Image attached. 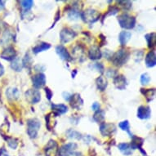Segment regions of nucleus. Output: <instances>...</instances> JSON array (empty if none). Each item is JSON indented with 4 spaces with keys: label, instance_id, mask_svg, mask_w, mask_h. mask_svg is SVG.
I'll list each match as a JSON object with an SVG mask.
<instances>
[{
    "label": "nucleus",
    "instance_id": "1",
    "mask_svg": "<svg viewBox=\"0 0 156 156\" xmlns=\"http://www.w3.org/2000/svg\"><path fill=\"white\" fill-rule=\"evenodd\" d=\"M80 16L84 22L89 24V25H92L100 19L101 13L97 12V10L88 8V9H86L80 13Z\"/></svg>",
    "mask_w": 156,
    "mask_h": 156
},
{
    "label": "nucleus",
    "instance_id": "2",
    "mask_svg": "<svg viewBox=\"0 0 156 156\" xmlns=\"http://www.w3.org/2000/svg\"><path fill=\"white\" fill-rule=\"evenodd\" d=\"M129 56H130V53L128 51H126L124 49H121L117 52H115V54H113L111 61L113 64L116 66H122L128 62Z\"/></svg>",
    "mask_w": 156,
    "mask_h": 156
},
{
    "label": "nucleus",
    "instance_id": "3",
    "mask_svg": "<svg viewBox=\"0 0 156 156\" xmlns=\"http://www.w3.org/2000/svg\"><path fill=\"white\" fill-rule=\"evenodd\" d=\"M41 123L38 119H30L27 120V133L30 138H36L38 136Z\"/></svg>",
    "mask_w": 156,
    "mask_h": 156
},
{
    "label": "nucleus",
    "instance_id": "4",
    "mask_svg": "<svg viewBox=\"0 0 156 156\" xmlns=\"http://www.w3.org/2000/svg\"><path fill=\"white\" fill-rule=\"evenodd\" d=\"M118 21L122 28L125 30H132L135 27L136 18L128 14H122L119 16Z\"/></svg>",
    "mask_w": 156,
    "mask_h": 156
},
{
    "label": "nucleus",
    "instance_id": "5",
    "mask_svg": "<svg viewBox=\"0 0 156 156\" xmlns=\"http://www.w3.org/2000/svg\"><path fill=\"white\" fill-rule=\"evenodd\" d=\"M76 35L77 34L73 30L69 28H64L60 33V38L63 44H66V43L72 41L76 37Z\"/></svg>",
    "mask_w": 156,
    "mask_h": 156
},
{
    "label": "nucleus",
    "instance_id": "6",
    "mask_svg": "<svg viewBox=\"0 0 156 156\" xmlns=\"http://www.w3.org/2000/svg\"><path fill=\"white\" fill-rule=\"evenodd\" d=\"M26 98L30 104H36L41 100V94L36 89H29L26 92Z\"/></svg>",
    "mask_w": 156,
    "mask_h": 156
},
{
    "label": "nucleus",
    "instance_id": "7",
    "mask_svg": "<svg viewBox=\"0 0 156 156\" xmlns=\"http://www.w3.org/2000/svg\"><path fill=\"white\" fill-rule=\"evenodd\" d=\"M78 146L76 143L74 142H70V143L65 144L58 149V155L59 156H68L69 154L74 152V151L76 150Z\"/></svg>",
    "mask_w": 156,
    "mask_h": 156
},
{
    "label": "nucleus",
    "instance_id": "8",
    "mask_svg": "<svg viewBox=\"0 0 156 156\" xmlns=\"http://www.w3.org/2000/svg\"><path fill=\"white\" fill-rule=\"evenodd\" d=\"M32 83L36 89L44 87L46 84V76L43 73H38L32 77Z\"/></svg>",
    "mask_w": 156,
    "mask_h": 156
},
{
    "label": "nucleus",
    "instance_id": "9",
    "mask_svg": "<svg viewBox=\"0 0 156 156\" xmlns=\"http://www.w3.org/2000/svg\"><path fill=\"white\" fill-rule=\"evenodd\" d=\"M45 154L46 156H56L58 154V145L56 142V141L50 140L48 143L47 144L45 148Z\"/></svg>",
    "mask_w": 156,
    "mask_h": 156
},
{
    "label": "nucleus",
    "instance_id": "10",
    "mask_svg": "<svg viewBox=\"0 0 156 156\" xmlns=\"http://www.w3.org/2000/svg\"><path fill=\"white\" fill-rule=\"evenodd\" d=\"M116 131V127L114 123H101L100 125V132L104 136H111Z\"/></svg>",
    "mask_w": 156,
    "mask_h": 156
},
{
    "label": "nucleus",
    "instance_id": "11",
    "mask_svg": "<svg viewBox=\"0 0 156 156\" xmlns=\"http://www.w3.org/2000/svg\"><path fill=\"white\" fill-rule=\"evenodd\" d=\"M151 108L146 105H141L137 110V117L141 119H148L151 118Z\"/></svg>",
    "mask_w": 156,
    "mask_h": 156
},
{
    "label": "nucleus",
    "instance_id": "12",
    "mask_svg": "<svg viewBox=\"0 0 156 156\" xmlns=\"http://www.w3.org/2000/svg\"><path fill=\"white\" fill-rule=\"evenodd\" d=\"M56 53L58 54V56H59L62 60L66 61V62H70V61H72L71 56L69 55V51H67V49L64 46H62V45L57 46L56 48Z\"/></svg>",
    "mask_w": 156,
    "mask_h": 156
},
{
    "label": "nucleus",
    "instance_id": "13",
    "mask_svg": "<svg viewBox=\"0 0 156 156\" xmlns=\"http://www.w3.org/2000/svg\"><path fill=\"white\" fill-rule=\"evenodd\" d=\"M102 56V52L101 51L99 47L92 46L88 50V57L91 60L96 61L101 58Z\"/></svg>",
    "mask_w": 156,
    "mask_h": 156
},
{
    "label": "nucleus",
    "instance_id": "14",
    "mask_svg": "<svg viewBox=\"0 0 156 156\" xmlns=\"http://www.w3.org/2000/svg\"><path fill=\"white\" fill-rule=\"evenodd\" d=\"M114 84L119 90L125 89L127 87V80L123 75H119L118 74L117 76L114 78Z\"/></svg>",
    "mask_w": 156,
    "mask_h": 156
},
{
    "label": "nucleus",
    "instance_id": "15",
    "mask_svg": "<svg viewBox=\"0 0 156 156\" xmlns=\"http://www.w3.org/2000/svg\"><path fill=\"white\" fill-rule=\"evenodd\" d=\"M16 51L12 47H8L2 52L1 58H3L7 61H13L16 58Z\"/></svg>",
    "mask_w": 156,
    "mask_h": 156
},
{
    "label": "nucleus",
    "instance_id": "16",
    "mask_svg": "<svg viewBox=\"0 0 156 156\" xmlns=\"http://www.w3.org/2000/svg\"><path fill=\"white\" fill-rule=\"evenodd\" d=\"M69 102H70V105H71L72 107L74 108V109H77V110H80L83 105V101L81 98L80 94L72 95Z\"/></svg>",
    "mask_w": 156,
    "mask_h": 156
},
{
    "label": "nucleus",
    "instance_id": "17",
    "mask_svg": "<svg viewBox=\"0 0 156 156\" xmlns=\"http://www.w3.org/2000/svg\"><path fill=\"white\" fill-rule=\"evenodd\" d=\"M51 110H53V115H56V116L65 114L68 111V107L63 104H51Z\"/></svg>",
    "mask_w": 156,
    "mask_h": 156
},
{
    "label": "nucleus",
    "instance_id": "18",
    "mask_svg": "<svg viewBox=\"0 0 156 156\" xmlns=\"http://www.w3.org/2000/svg\"><path fill=\"white\" fill-rule=\"evenodd\" d=\"M146 65L147 67H154L156 65L155 51H151L146 56Z\"/></svg>",
    "mask_w": 156,
    "mask_h": 156
},
{
    "label": "nucleus",
    "instance_id": "19",
    "mask_svg": "<svg viewBox=\"0 0 156 156\" xmlns=\"http://www.w3.org/2000/svg\"><path fill=\"white\" fill-rule=\"evenodd\" d=\"M132 37V33L128 31H121L119 35V41L122 46H124L128 44V42L130 40Z\"/></svg>",
    "mask_w": 156,
    "mask_h": 156
},
{
    "label": "nucleus",
    "instance_id": "20",
    "mask_svg": "<svg viewBox=\"0 0 156 156\" xmlns=\"http://www.w3.org/2000/svg\"><path fill=\"white\" fill-rule=\"evenodd\" d=\"M19 90L16 87H9L6 91V96L9 100H16L19 98Z\"/></svg>",
    "mask_w": 156,
    "mask_h": 156
},
{
    "label": "nucleus",
    "instance_id": "21",
    "mask_svg": "<svg viewBox=\"0 0 156 156\" xmlns=\"http://www.w3.org/2000/svg\"><path fill=\"white\" fill-rule=\"evenodd\" d=\"M119 150L124 154V155H131L133 154V149L130 144L128 143H120L118 146Z\"/></svg>",
    "mask_w": 156,
    "mask_h": 156
},
{
    "label": "nucleus",
    "instance_id": "22",
    "mask_svg": "<svg viewBox=\"0 0 156 156\" xmlns=\"http://www.w3.org/2000/svg\"><path fill=\"white\" fill-rule=\"evenodd\" d=\"M132 143L130 144L132 147H133V150L135 149H141V146L143 145L144 140L141 137H138V136H133L132 137Z\"/></svg>",
    "mask_w": 156,
    "mask_h": 156
},
{
    "label": "nucleus",
    "instance_id": "23",
    "mask_svg": "<svg viewBox=\"0 0 156 156\" xmlns=\"http://www.w3.org/2000/svg\"><path fill=\"white\" fill-rule=\"evenodd\" d=\"M51 48V45L48 43H41V44H38V45H36L35 47H34L33 48V52L35 54H38L39 52H42V51H46L48 49H49Z\"/></svg>",
    "mask_w": 156,
    "mask_h": 156
},
{
    "label": "nucleus",
    "instance_id": "24",
    "mask_svg": "<svg viewBox=\"0 0 156 156\" xmlns=\"http://www.w3.org/2000/svg\"><path fill=\"white\" fill-rule=\"evenodd\" d=\"M97 87L100 91H105L107 87V80L104 76H100L96 80Z\"/></svg>",
    "mask_w": 156,
    "mask_h": 156
},
{
    "label": "nucleus",
    "instance_id": "25",
    "mask_svg": "<svg viewBox=\"0 0 156 156\" xmlns=\"http://www.w3.org/2000/svg\"><path fill=\"white\" fill-rule=\"evenodd\" d=\"M145 38H146V41H147V44H148V47L150 48H152L154 44H155V40H156V36L155 33H150L147 34L145 35Z\"/></svg>",
    "mask_w": 156,
    "mask_h": 156
},
{
    "label": "nucleus",
    "instance_id": "26",
    "mask_svg": "<svg viewBox=\"0 0 156 156\" xmlns=\"http://www.w3.org/2000/svg\"><path fill=\"white\" fill-rule=\"evenodd\" d=\"M22 66H22V62H21V60H20V58H18V57H16L15 59L12 62V64H11L12 69L17 72L21 71Z\"/></svg>",
    "mask_w": 156,
    "mask_h": 156
},
{
    "label": "nucleus",
    "instance_id": "27",
    "mask_svg": "<svg viewBox=\"0 0 156 156\" xmlns=\"http://www.w3.org/2000/svg\"><path fill=\"white\" fill-rule=\"evenodd\" d=\"M141 92L143 93L147 101H151L153 100V98L154 97L155 89L154 88H153V89H141Z\"/></svg>",
    "mask_w": 156,
    "mask_h": 156
},
{
    "label": "nucleus",
    "instance_id": "28",
    "mask_svg": "<svg viewBox=\"0 0 156 156\" xmlns=\"http://www.w3.org/2000/svg\"><path fill=\"white\" fill-rule=\"evenodd\" d=\"M80 16V12L78 8H72L71 10H69V13H68V17H69V20H72V21H75V20H78Z\"/></svg>",
    "mask_w": 156,
    "mask_h": 156
},
{
    "label": "nucleus",
    "instance_id": "29",
    "mask_svg": "<svg viewBox=\"0 0 156 156\" xmlns=\"http://www.w3.org/2000/svg\"><path fill=\"white\" fill-rule=\"evenodd\" d=\"M72 52L74 53V56L76 58H79V59L83 58V61L84 60V51L80 46L75 47L74 48V51H72Z\"/></svg>",
    "mask_w": 156,
    "mask_h": 156
},
{
    "label": "nucleus",
    "instance_id": "30",
    "mask_svg": "<svg viewBox=\"0 0 156 156\" xmlns=\"http://www.w3.org/2000/svg\"><path fill=\"white\" fill-rule=\"evenodd\" d=\"M66 135L68 137L73 139H77V140H80L82 138L83 136L81 135V133H80L77 131H74L73 129H69V130L66 132Z\"/></svg>",
    "mask_w": 156,
    "mask_h": 156
},
{
    "label": "nucleus",
    "instance_id": "31",
    "mask_svg": "<svg viewBox=\"0 0 156 156\" xmlns=\"http://www.w3.org/2000/svg\"><path fill=\"white\" fill-rule=\"evenodd\" d=\"M93 119H94L96 122H98V123H101L102 122L104 119H105V112L103 110H97L96 111L93 115Z\"/></svg>",
    "mask_w": 156,
    "mask_h": 156
},
{
    "label": "nucleus",
    "instance_id": "32",
    "mask_svg": "<svg viewBox=\"0 0 156 156\" xmlns=\"http://www.w3.org/2000/svg\"><path fill=\"white\" fill-rule=\"evenodd\" d=\"M32 62H33L32 57L30 56V54L26 53L25 55L23 61H22V66L26 67V68H30L32 66Z\"/></svg>",
    "mask_w": 156,
    "mask_h": 156
},
{
    "label": "nucleus",
    "instance_id": "33",
    "mask_svg": "<svg viewBox=\"0 0 156 156\" xmlns=\"http://www.w3.org/2000/svg\"><path fill=\"white\" fill-rule=\"evenodd\" d=\"M119 127L122 129L123 131H126V132H128V133L130 135V136L132 137L133 135L131 134L130 131H129V128H130V126H129V122L128 120L123 121V122H121V123H119Z\"/></svg>",
    "mask_w": 156,
    "mask_h": 156
},
{
    "label": "nucleus",
    "instance_id": "34",
    "mask_svg": "<svg viewBox=\"0 0 156 156\" xmlns=\"http://www.w3.org/2000/svg\"><path fill=\"white\" fill-rule=\"evenodd\" d=\"M20 3L21 4V7L26 11H29L32 8L34 5V2L32 0H26V1H21Z\"/></svg>",
    "mask_w": 156,
    "mask_h": 156
},
{
    "label": "nucleus",
    "instance_id": "35",
    "mask_svg": "<svg viewBox=\"0 0 156 156\" xmlns=\"http://www.w3.org/2000/svg\"><path fill=\"white\" fill-rule=\"evenodd\" d=\"M140 81H141V83L142 85L148 84L150 81H151V77L147 73L142 74L141 76V79H140Z\"/></svg>",
    "mask_w": 156,
    "mask_h": 156
},
{
    "label": "nucleus",
    "instance_id": "36",
    "mask_svg": "<svg viewBox=\"0 0 156 156\" xmlns=\"http://www.w3.org/2000/svg\"><path fill=\"white\" fill-rule=\"evenodd\" d=\"M8 146L9 147L12 149V150H15L18 146V142H17V140L15 138H12V137H11V138H8Z\"/></svg>",
    "mask_w": 156,
    "mask_h": 156
},
{
    "label": "nucleus",
    "instance_id": "37",
    "mask_svg": "<svg viewBox=\"0 0 156 156\" xmlns=\"http://www.w3.org/2000/svg\"><path fill=\"white\" fill-rule=\"evenodd\" d=\"M118 3L120 4L121 7L126 9V10H129L132 8V3L130 1H119Z\"/></svg>",
    "mask_w": 156,
    "mask_h": 156
},
{
    "label": "nucleus",
    "instance_id": "38",
    "mask_svg": "<svg viewBox=\"0 0 156 156\" xmlns=\"http://www.w3.org/2000/svg\"><path fill=\"white\" fill-rule=\"evenodd\" d=\"M144 52L142 51H136L135 52L134 57H135L136 62H140L141 60L143 59Z\"/></svg>",
    "mask_w": 156,
    "mask_h": 156
},
{
    "label": "nucleus",
    "instance_id": "39",
    "mask_svg": "<svg viewBox=\"0 0 156 156\" xmlns=\"http://www.w3.org/2000/svg\"><path fill=\"white\" fill-rule=\"evenodd\" d=\"M106 75H107L109 78H115V77H116L118 75V73H117V71H116L115 69H110L109 70H107V72H106Z\"/></svg>",
    "mask_w": 156,
    "mask_h": 156
},
{
    "label": "nucleus",
    "instance_id": "40",
    "mask_svg": "<svg viewBox=\"0 0 156 156\" xmlns=\"http://www.w3.org/2000/svg\"><path fill=\"white\" fill-rule=\"evenodd\" d=\"M119 12V8L116 7H110L107 12V15H115Z\"/></svg>",
    "mask_w": 156,
    "mask_h": 156
},
{
    "label": "nucleus",
    "instance_id": "41",
    "mask_svg": "<svg viewBox=\"0 0 156 156\" xmlns=\"http://www.w3.org/2000/svg\"><path fill=\"white\" fill-rule=\"evenodd\" d=\"M94 67H96L97 70L100 71L101 73H103V72H104V66H103L101 63H95Z\"/></svg>",
    "mask_w": 156,
    "mask_h": 156
},
{
    "label": "nucleus",
    "instance_id": "42",
    "mask_svg": "<svg viewBox=\"0 0 156 156\" xmlns=\"http://www.w3.org/2000/svg\"><path fill=\"white\" fill-rule=\"evenodd\" d=\"M62 96H63V98H64L65 100L66 101H69L70 99H71L72 95L69 94L68 92H64L62 93Z\"/></svg>",
    "mask_w": 156,
    "mask_h": 156
},
{
    "label": "nucleus",
    "instance_id": "43",
    "mask_svg": "<svg viewBox=\"0 0 156 156\" xmlns=\"http://www.w3.org/2000/svg\"><path fill=\"white\" fill-rule=\"evenodd\" d=\"M45 92H46V95H47V97H48V100H51V97H52V92L50 89H49L48 87H46L45 88Z\"/></svg>",
    "mask_w": 156,
    "mask_h": 156
},
{
    "label": "nucleus",
    "instance_id": "44",
    "mask_svg": "<svg viewBox=\"0 0 156 156\" xmlns=\"http://www.w3.org/2000/svg\"><path fill=\"white\" fill-rule=\"evenodd\" d=\"M104 55H105V56L106 57V59H110V58L112 57L113 52L111 51H110V50H105V51H104Z\"/></svg>",
    "mask_w": 156,
    "mask_h": 156
},
{
    "label": "nucleus",
    "instance_id": "45",
    "mask_svg": "<svg viewBox=\"0 0 156 156\" xmlns=\"http://www.w3.org/2000/svg\"><path fill=\"white\" fill-rule=\"evenodd\" d=\"M100 107H101L100 104H99V103H97V102H94L92 105V110H94V111H97V110H100Z\"/></svg>",
    "mask_w": 156,
    "mask_h": 156
},
{
    "label": "nucleus",
    "instance_id": "46",
    "mask_svg": "<svg viewBox=\"0 0 156 156\" xmlns=\"http://www.w3.org/2000/svg\"><path fill=\"white\" fill-rule=\"evenodd\" d=\"M68 156H83L82 153H80V152H73V153L69 154Z\"/></svg>",
    "mask_w": 156,
    "mask_h": 156
},
{
    "label": "nucleus",
    "instance_id": "47",
    "mask_svg": "<svg viewBox=\"0 0 156 156\" xmlns=\"http://www.w3.org/2000/svg\"><path fill=\"white\" fill-rule=\"evenodd\" d=\"M59 18H60V13H59V12H58L56 13V19H55V22H54L53 25H52V26H51V27H53V26H55V24H56V21H58V19H59Z\"/></svg>",
    "mask_w": 156,
    "mask_h": 156
},
{
    "label": "nucleus",
    "instance_id": "48",
    "mask_svg": "<svg viewBox=\"0 0 156 156\" xmlns=\"http://www.w3.org/2000/svg\"><path fill=\"white\" fill-rule=\"evenodd\" d=\"M3 73H4V68H3V66L0 63V76H2L3 74Z\"/></svg>",
    "mask_w": 156,
    "mask_h": 156
},
{
    "label": "nucleus",
    "instance_id": "49",
    "mask_svg": "<svg viewBox=\"0 0 156 156\" xmlns=\"http://www.w3.org/2000/svg\"><path fill=\"white\" fill-rule=\"evenodd\" d=\"M4 4H5V2H4V1H0V8H4Z\"/></svg>",
    "mask_w": 156,
    "mask_h": 156
}]
</instances>
